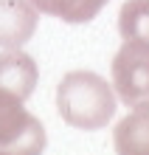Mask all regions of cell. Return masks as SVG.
Returning <instances> with one entry per match:
<instances>
[{"label": "cell", "mask_w": 149, "mask_h": 155, "mask_svg": "<svg viewBox=\"0 0 149 155\" xmlns=\"http://www.w3.org/2000/svg\"><path fill=\"white\" fill-rule=\"evenodd\" d=\"M0 150L8 155H42L45 127L8 90H0Z\"/></svg>", "instance_id": "7a4b0ae2"}, {"label": "cell", "mask_w": 149, "mask_h": 155, "mask_svg": "<svg viewBox=\"0 0 149 155\" xmlns=\"http://www.w3.org/2000/svg\"><path fill=\"white\" fill-rule=\"evenodd\" d=\"M0 155H8V152H3V150H0Z\"/></svg>", "instance_id": "9c48e42d"}, {"label": "cell", "mask_w": 149, "mask_h": 155, "mask_svg": "<svg viewBox=\"0 0 149 155\" xmlns=\"http://www.w3.org/2000/svg\"><path fill=\"white\" fill-rule=\"evenodd\" d=\"M113 147L118 155H149V99L132 104L113 130Z\"/></svg>", "instance_id": "5b68a950"}, {"label": "cell", "mask_w": 149, "mask_h": 155, "mask_svg": "<svg viewBox=\"0 0 149 155\" xmlns=\"http://www.w3.org/2000/svg\"><path fill=\"white\" fill-rule=\"evenodd\" d=\"M118 31L124 40L149 48V0H127L118 12Z\"/></svg>", "instance_id": "ba28073f"}, {"label": "cell", "mask_w": 149, "mask_h": 155, "mask_svg": "<svg viewBox=\"0 0 149 155\" xmlns=\"http://www.w3.org/2000/svg\"><path fill=\"white\" fill-rule=\"evenodd\" d=\"M37 79L40 68L28 54H23L20 48H8L6 54H0V90H8L25 102L34 93Z\"/></svg>", "instance_id": "8992f818"}, {"label": "cell", "mask_w": 149, "mask_h": 155, "mask_svg": "<svg viewBox=\"0 0 149 155\" xmlns=\"http://www.w3.org/2000/svg\"><path fill=\"white\" fill-rule=\"evenodd\" d=\"M40 12L31 0H0V48H20L25 45L34 31Z\"/></svg>", "instance_id": "277c9868"}, {"label": "cell", "mask_w": 149, "mask_h": 155, "mask_svg": "<svg viewBox=\"0 0 149 155\" xmlns=\"http://www.w3.org/2000/svg\"><path fill=\"white\" fill-rule=\"evenodd\" d=\"M57 110L76 130H101L115 116V93L104 76L93 71H70L57 87Z\"/></svg>", "instance_id": "6da1fadb"}, {"label": "cell", "mask_w": 149, "mask_h": 155, "mask_svg": "<svg viewBox=\"0 0 149 155\" xmlns=\"http://www.w3.org/2000/svg\"><path fill=\"white\" fill-rule=\"evenodd\" d=\"M40 14L59 17L65 23H90L110 0H31Z\"/></svg>", "instance_id": "52a82bcc"}, {"label": "cell", "mask_w": 149, "mask_h": 155, "mask_svg": "<svg viewBox=\"0 0 149 155\" xmlns=\"http://www.w3.org/2000/svg\"><path fill=\"white\" fill-rule=\"evenodd\" d=\"M113 87L124 104H138L149 99V48L124 40L113 59Z\"/></svg>", "instance_id": "3957f363"}]
</instances>
